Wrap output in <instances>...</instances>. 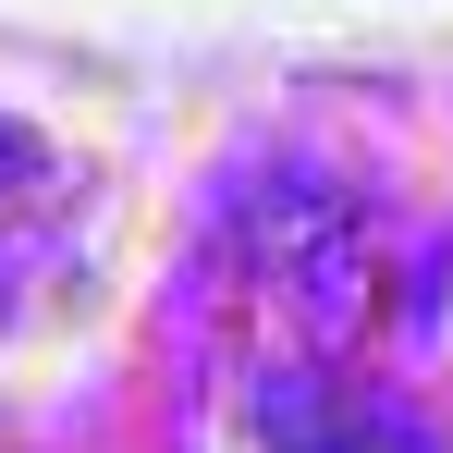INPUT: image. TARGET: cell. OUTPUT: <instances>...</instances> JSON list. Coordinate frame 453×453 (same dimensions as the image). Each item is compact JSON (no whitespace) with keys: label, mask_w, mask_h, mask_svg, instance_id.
Here are the masks:
<instances>
[{"label":"cell","mask_w":453,"mask_h":453,"mask_svg":"<svg viewBox=\"0 0 453 453\" xmlns=\"http://www.w3.org/2000/svg\"><path fill=\"white\" fill-rule=\"evenodd\" d=\"M257 441H270V453H368V417L331 404V380L270 368V380H257Z\"/></svg>","instance_id":"obj_1"},{"label":"cell","mask_w":453,"mask_h":453,"mask_svg":"<svg viewBox=\"0 0 453 453\" xmlns=\"http://www.w3.org/2000/svg\"><path fill=\"white\" fill-rule=\"evenodd\" d=\"M343 221H356V209H343V196H331L319 172H282V184H270V196L245 209V257H257V270L282 282V270H295L306 245H331V233H343Z\"/></svg>","instance_id":"obj_2"},{"label":"cell","mask_w":453,"mask_h":453,"mask_svg":"<svg viewBox=\"0 0 453 453\" xmlns=\"http://www.w3.org/2000/svg\"><path fill=\"white\" fill-rule=\"evenodd\" d=\"M282 282H295V306H306V331L331 343V331H343V319L368 306V245H356V221L331 233V245H306V257H295V270H282Z\"/></svg>","instance_id":"obj_3"},{"label":"cell","mask_w":453,"mask_h":453,"mask_svg":"<svg viewBox=\"0 0 453 453\" xmlns=\"http://www.w3.org/2000/svg\"><path fill=\"white\" fill-rule=\"evenodd\" d=\"M37 172H50V148H37V135H25V123H0V209H12V196H25V184H37Z\"/></svg>","instance_id":"obj_4"}]
</instances>
